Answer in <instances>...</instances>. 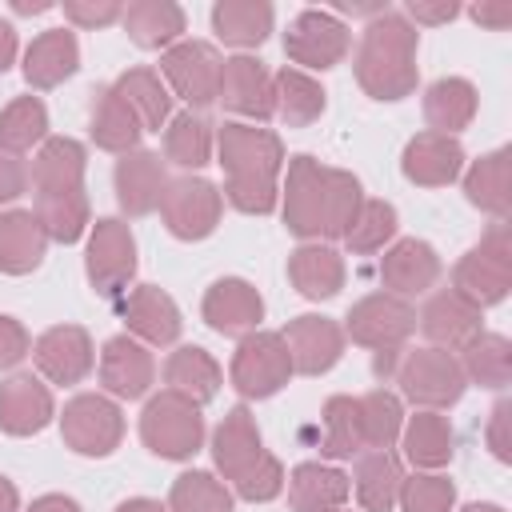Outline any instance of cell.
<instances>
[{"label":"cell","instance_id":"obj_12","mask_svg":"<svg viewBox=\"0 0 512 512\" xmlns=\"http://www.w3.org/2000/svg\"><path fill=\"white\" fill-rule=\"evenodd\" d=\"M340 328H344V340L372 352L404 348V340L416 332V308L392 292H368L348 308Z\"/></svg>","mask_w":512,"mask_h":512},{"label":"cell","instance_id":"obj_62","mask_svg":"<svg viewBox=\"0 0 512 512\" xmlns=\"http://www.w3.org/2000/svg\"><path fill=\"white\" fill-rule=\"evenodd\" d=\"M460 512H504L500 504H488V500H476V504H468V508H460Z\"/></svg>","mask_w":512,"mask_h":512},{"label":"cell","instance_id":"obj_26","mask_svg":"<svg viewBox=\"0 0 512 512\" xmlns=\"http://www.w3.org/2000/svg\"><path fill=\"white\" fill-rule=\"evenodd\" d=\"M76 68H80V44L76 32L68 28H48L24 48V80L36 92L60 88L68 76H76Z\"/></svg>","mask_w":512,"mask_h":512},{"label":"cell","instance_id":"obj_6","mask_svg":"<svg viewBox=\"0 0 512 512\" xmlns=\"http://www.w3.org/2000/svg\"><path fill=\"white\" fill-rule=\"evenodd\" d=\"M396 384H400V396L412 400L416 408L424 412H440V408H452L468 380H464V368L456 360V352H444V348H408L400 352L396 360Z\"/></svg>","mask_w":512,"mask_h":512},{"label":"cell","instance_id":"obj_48","mask_svg":"<svg viewBox=\"0 0 512 512\" xmlns=\"http://www.w3.org/2000/svg\"><path fill=\"white\" fill-rule=\"evenodd\" d=\"M396 228H400L396 208L388 200H368L364 196V204L356 208V216H352V224L344 232V244H348V252L368 256V252H380L396 236Z\"/></svg>","mask_w":512,"mask_h":512},{"label":"cell","instance_id":"obj_17","mask_svg":"<svg viewBox=\"0 0 512 512\" xmlns=\"http://www.w3.org/2000/svg\"><path fill=\"white\" fill-rule=\"evenodd\" d=\"M100 384L116 400H140L156 384V360L136 336H112L100 348Z\"/></svg>","mask_w":512,"mask_h":512},{"label":"cell","instance_id":"obj_58","mask_svg":"<svg viewBox=\"0 0 512 512\" xmlns=\"http://www.w3.org/2000/svg\"><path fill=\"white\" fill-rule=\"evenodd\" d=\"M16 48H20V40H16V28H12L8 20H0V76L12 68V60H16Z\"/></svg>","mask_w":512,"mask_h":512},{"label":"cell","instance_id":"obj_49","mask_svg":"<svg viewBox=\"0 0 512 512\" xmlns=\"http://www.w3.org/2000/svg\"><path fill=\"white\" fill-rule=\"evenodd\" d=\"M396 504H400V512H452L456 484L440 472H412V476H404Z\"/></svg>","mask_w":512,"mask_h":512},{"label":"cell","instance_id":"obj_5","mask_svg":"<svg viewBox=\"0 0 512 512\" xmlns=\"http://www.w3.org/2000/svg\"><path fill=\"white\" fill-rule=\"evenodd\" d=\"M140 440L160 460H192L204 448V416L200 404H192L180 392H156L148 396L140 412Z\"/></svg>","mask_w":512,"mask_h":512},{"label":"cell","instance_id":"obj_60","mask_svg":"<svg viewBox=\"0 0 512 512\" xmlns=\"http://www.w3.org/2000/svg\"><path fill=\"white\" fill-rule=\"evenodd\" d=\"M0 512H20V492L8 476H0Z\"/></svg>","mask_w":512,"mask_h":512},{"label":"cell","instance_id":"obj_3","mask_svg":"<svg viewBox=\"0 0 512 512\" xmlns=\"http://www.w3.org/2000/svg\"><path fill=\"white\" fill-rule=\"evenodd\" d=\"M416 48H420V32L404 20V12L384 8L380 16H372L364 24L360 48H356V84L372 96V100H404L416 92L420 84V68H416Z\"/></svg>","mask_w":512,"mask_h":512},{"label":"cell","instance_id":"obj_30","mask_svg":"<svg viewBox=\"0 0 512 512\" xmlns=\"http://www.w3.org/2000/svg\"><path fill=\"white\" fill-rule=\"evenodd\" d=\"M48 252V236L32 208H8L0 212V272L4 276H28L40 268Z\"/></svg>","mask_w":512,"mask_h":512},{"label":"cell","instance_id":"obj_16","mask_svg":"<svg viewBox=\"0 0 512 512\" xmlns=\"http://www.w3.org/2000/svg\"><path fill=\"white\" fill-rule=\"evenodd\" d=\"M200 316L220 336H248L264 320V296L256 292V284H248L240 276H224V280L208 284V292L200 300Z\"/></svg>","mask_w":512,"mask_h":512},{"label":"cell","instance_id":"obj_54","mask_svg":"<svg viewBox=\"0 0 512 512\" xmlns=\"http://www.w3.org/2000/svg\"><path fill=\"white\" fill-rule=\"evenodd\" d=\"M24 192H28V168H24V160L0 148V204L20 200Z\"/></svg>","mask_w":512,"mask_h":512},{"label":"cell","instance_id":"obj_1","mask_svg":"<svg viewBox=\"0 0 512 512\" xmlns=\"http://www.w3.org/2000/svg\"><path fill=\"white\" fill-rule=\"evenodd\" d=\"M360 204H364V188L352 172L328 168L308 152H296L292 160H284L280 216H284V228L304 244L344 240Z\"/></svg>","mask_w":512,"mask_h":512},{"label":"cell","instance_id":"obj_29","mask_svg":"<svg viewBox=\"0 0 512 512\" xmlns=\"http://www.w3.org/2000/svg\"><path fill=\"white\" fill-rule=\"evenodd\" d=\"M400 484H404V464L392 448H364L356 456L352 488H356V500L364 512H392Z\"/></svg>","mask_w":512,"mask_h":512},{"label":"cell","instance_id":"obj_37","mask_svg":"<svg viewBox=\"0 0 512 512\" xmlns=\"http://www.w3.org/2000/svg\"><path fill=\"white\" fill-rule=\"evenodd\" d=\"M36 220L44 228L48 240L56 244H76L88 224H92V208H88V192L84 184L80 188H48V192H36Z\"/></svg>","mask_w":512,"mask_h":512},{"label":"cell","instance_id":"obj_21","mask_svg":"<svg viewBox=\"0 0 512 512\" xmlns=\"http://www.w3.org/2000/svg\"><path fill=\"white\" fill-rule=\"evenodd\" d=\"M268 456V448H264V440H260V428H256V416L244 408V404H236V408H228V416L216 424V432H212V464H216V472L228 480V484H236L244 472H252L260 460Z\"/></svg>","mask_w":512,"mask_h":512},{"label":"cell","instance_id":"obj_45","mask_svg":"<svg viewBox=\"0 0 512 512\" xmlns=\"http://www.w3.org/2000/svg\"><path fill=\"white\" fill-rule=\"evenodd\" d=\"M48 140V108L40 96H16L0 112V148L12 156H24L28 148H40Z\"/></svg>","mask_w":512,"mask_h":512},{"label":"cell","instance_id":"obj_35","mask_svg":"<svg viewBox=\"0 0 512 512\" xmlns=\"http://www.w3.org/2000/svg\"><path fill=\"white\" fill-rule=\"evenodd\" d=\"M284 484H288V508L292 512H336V508H344L348 488H352L340 468L320 464V460L296 464Z\"/></svg>","mask_w":512,"mask_h":512},{"label":"cell","instance_id":"obj_18","mask_svg":"<svg viewBox=\"0 0 512 512\" xmlns=\"http://www.w3.org/2000/svg\"><path fill=\"white\" fill-rule=\"evenodd\" d=\"M228 112L248 116L256 124L276 116V92H272V76L256 56H228L224 72H220V96H216Z\"/></svg>","mask_w":512,"mask_h":512},{"label":"cell","instance_id":"obj_19","mask_svg":"<svg viewBox=\"0 0 512 512\" xmlns=\"http://www.w3.org/2000/svg\"><path fill=\"white\" fill-rule=\"evenodd\" d=\"M444 264H440V252L428 244V240H396L384 256H380V284L384 292L408 300V296H424L428 288H436Z\"/></svg>","mask_w":512,"mask_h":512},{"label":"cell","instance_id":"obj_13","mask_svg":"<svg viewBox=\"0 0 512 512\" xmlns=\"http://www.w3.org/2000/svg\"><path fill=\"white\" fill-rule=\"evenodd\" d=\"M160 72H164L168 88L188 104V112L208 108L220 96L224 56L208 40H180L168 52H160Z\"/></svg>","mask_w":512,"mask_h":512},{"label":"cell","instance_id":"obj_38","mask_svg":"<svg viewBox=\"0 0 512 512\" xmlns=\"http://www.w3.org/2000/svg\"><path fill=\"white\" fill-rule=\"evenodd\" d=\"M272 4L268 0H220L212 4V32L232 48H260L272 32Z\"/></svg>","mask_w":512,"mask_h":512},{"label":"cell","instance_id":"obj_4","mask_svg":"<svg viewBox=\"0 0 512 512\" xmlns=\"http://www.w3.org/2000/svg\"><path fill=\"white\" fill-rule=\"evenodd\" d=\"M512 288V228L508 220H496L480 244H472L456 268H452V292L476 304L480 312L500 304Z\"/></svg>","mask_w":512,"mask_h":512},{"label":"cell","instance_id":"obj_20","mask_svg":"<svg viewBox=\"0 0 512 512\" xmlns=\"http://www.w3.org/2000/svg\"><path fill=\"white\" fill-rule=\"evenodd\" d=\"M416 324H420V332L428 336L432 348L460 352L472 336L484 332V312L476 304H468L464 296H456L452 288H440V292L428 296V304L420 308Z\"/></svg>","mask_w":512,"mask_h":512},{"label":"cell","instance_id":"obj_63","mask_svg":"<svg viewBox=\"0 0 512 512\" xmlns=\"http://www.w3.org/2000/svg\"><path fill=\"white\" fill-rule=\"evenodd\" d=\"M336 512H348V508H336Z\"/></svg>","mask_w":512,"mask_h":512},{"label":"cell","instance_id":"obj_8","mask_svg":"<svg viewBox=\"0 0 512 512\" xmlns=\"http://www.w3.org/2000/svg\"><path fill=\"white\" fill-rule=\"evenodd\" d=\"M60 436L76 456L104 460L124 440V412L104 392H80L60 412Z\"/></svg>","mask_w":512,"mask_h":512},{"label":"cell","instance_id":"obj_46","mask_svg":"<svg viewBox=\"0 0 512 512\" xmlns=\"http://www.w3.org/2000/svg\"><path fill=\"white\" fill-rule=\"evenodd\" d=\"M360 404V428H364V448H392L404 428V404L388 388H372L356 396Z\"/></svg>","mask_w":512,"mask_h":512},{"label":"cell","instance_id":"obj_52","mask_svg":"<svg viewBox=\"0 0 512 512\" xmlns=\"http://www.w3.org/2000/svg\"><path fill=\"white\" fill-rule=\"evenodd\" d=\"M24 356H32V336L16 316L0 312V372L16 368Z\"/></svg>","mask_w":512,"mask_h":512},{"label":"cell","instance_id":"obj_61","mask_svg":"<svg viewBox=\"0 0 512 512\" xmlns=\"http://www.w3.org/2000/svg\"><path fill=\"white\" fill-rule=\"evenodd\" d=\"M48 8H52L48 0H12V12H20V16H40Z\"/></svg>","mask_w":512,"mask_h":512},{"label":"cell","instance_id":"obj_23","mask_svg":"<svg viewBox=\"0 0 512 512\" xmlns=\"http://www.w3.org/2000/svg\"><path fill=\"white\" fill-rule=\"evenodd\" d=\"M400 172L408 184L416 188H444L464 172V144L456 136H440V132H416L404 144L400 156Z\"/></svg>","mask_w":512,"mask_h":512},{"label":"cell","instance_id":"obj_22","mask_svg":"<svg viewBox=\"0 0 512 512\" xmlns=\"http://www.w3.org/2000/svg\"><path fill=\"white\" fill-rule=\"evenodd\" d=\"M56 400L48 384L32 372H16L0 384V432L4 436H36L52 424Z\"/></svg>","mask_w":512,"mask_h":512},{"label":"cell","instance_id":"obj_39","mask_svg":"<svg viewBox=\"0 0 512 512\" xmlns=\"http://www.w3.org/2000/svg\"><path fill=\"white\" fill-rule=\"evenodd\" d=\"M112 88L132 108V116L140 120L144 132H160L172 120V92L160 80V72H152V68H128V72L116 76Z\"/></svg>","mask_w":512,"mask_h":512},{"label":"cell","instance_id":"obj_43","mask_svg":"<svg viewBox=\"0 0 512 512\" xmlns=\"http://www.w3.org/2000/svg\"><path fill=\"white\" fill-rule=\"evenodd\" d=\"M460 368L468 384L480 388H504L512 380V344L500 332H480L460 348Z\"/></svg>","mask_w":512,"mask_h":512},{"label":"cell","instance_id":"obj_41","mask_svg":"<svg viewBox=\"0 0 512 512\" xmlns=\"http://www.w3.org/2000/svg\"><path fill=\"white\" fill-rule=\"evenodd\" d=\"M272 92H276V116L288 124V128H308L312 120L324 116V88L316 76L300 72V68H280L272 76Z\"/></svg>","mask_w":512,"mask_h":512},{"label":"cell","instance_id":"obj_28","mask_svg":"<svg viewBox=\"0 0 512 512\" xmlns=\"http://www.w3.org/2000/svg\"><path fill=\"white\" fill-rule=\"evenodd\" d=\"M128 40L136 48H148V52H168L172 44L184 40V8L172 4V0H132L120 16Z\"/></svg>","mask_w":512,"mask_h":512},{"label":"cell","instance_id":"obj_53","mask_svg":"<svg viewBox=\"0 0 512 512\" xmlns=\"http://www.w3.org/2000/svg\"><path fill=\"white\" fill-rule=\"evenodd\" d=\"M508 424H512V400H496L492 412H488V428H484V440L492 448V456L500 464L512 460V440H508Z\"/></svg>","mask_w":512,"mask_h":512},{"label":"cell","instance_id":"obj_34","mask_svg":"<svg viewBox=\"0 0 512 512\" xmlns=\"http://www.w3.org/2000/svg\"><path fill=\"white\" fill-rule=\"evenodd\" d=\"M400 448H404V460L420 472H436L444 468L452 456H456V432L448 424V416L440 412H416L404 420L400 428Z\"/></svg>","mask_w":512,"mask_h":512},{"label":"cell","instance_id":"obj_44","mask_svg":"<svg viewBox=\"0 0 512 512\" xmlns=\"http://www.w3.org/2000/svg\"><path fill=\"white\" fill-rule=\"evenodd\" d=\"M324 420V440L320 452L332 460H352L364 452V428H360V404L356 396H328L320 408Z\"/></svg>","mask_w":512,"mask_h":512},{"label":"cell","instance_id":"obj_57","mask_svg":"<svg viewBox=\"0 0 512 512\" xmlns=\"http://www.w3.org/2000/svg\"><path fill=\"white\" fill-rule=\"evenodd\" d=\"M28 512H80V504L72 496H64V492H44V496H36L28 504Z\"/></svg>","mask_w":512,"mask_h":512},{"label":"cell","instance_id":"obj_25","mask_svg":"<svg viewBox=\"0 0 512 512\" xmlns=\"http://www.w3.org/2000/svg\"><path fill=\"white\" fill-rule=\"evenodd\" d=\"M120 316H124L128 332H132L140 344L164 348V344H176L180 332H184V320H180L176 300H172L164 288H156V284H136V288L124 296Z\"/></svg>","mask_w":512,"mask_h":512},{"label":"cell","instance_id":"obj_33","mask_svg":"<svg viewBox=\"0 0 512 512\" xmlns=\"http://www.w3.org/2000/svg\"><path fill=\"white\" fill-rule=\"evenodd\" d=\"M344 256L332 244H300L288 256V280L304 300H332L344 288Z\"/></svg>","mask_w":512,"mask_h":512},{"label":"cell","instance_id":"obj_27","mask_svg":"<svg viewBox=\"0 0 512 512\" xmlns=\"http://www.w3.org/2000/svg\"><path fill=\"white\" fill-rule=\"evenodd\" d=\"M88 132H92V144L104 148V152H116V156H128L136 152L144 128L140 120L132 116V108L116 96L112 84H96L92 88V104H88Z\"/></svg>","mask_w":512,"mask_h":512},{"label":"cell","instance_id":"obj_31","mask_svg":"<svg viewBox=\"0 0 512 512\" xmlns=\"http://www.w3.org/2000/svg\"><path fill=\"white\" fill-rule=\"evenodd\" d=\"M476 108H480L476 84L464 80V76H440V80H432L424 88V120H428V132L456 136V132H464L476 120Z\"/></svg>","mask_w":512,"mask_h":512},{"label":"cell","instance_id":"obj_55","mask_svg":"<svg viewBox=\"0 0 512 512\" xmlns=\"http://www.w3.org/2000/svg\"><path fill=\"white\" fill-rule=\"evenodd\" d=\"M460 16V4H452V0H412L408 8H404V20L412 24H448V20H456Z\"/></svg>","mask_w":512,"mask_h":512},{"label":"cell","instance_id":"obj_56","mask_svg":"<svg viewBox=\"0 0 512 512\" xmlns=\"http://www.w3.org/2000/svg\"><path fill=\"white\" fill-rule=\"evenodd\" d=\"M468 16H472L480 28L504 32V28L512 24V4H508V0H500V4H476V8H468Z\"/></svg>","mask_w":512,"mask_h":512},{"label":"cell","instance_id":"obj_7","mask_svg":"<svg viewBox=\"0 0 512 512\" xmlns=\"http://www.w3.org/2000/svg\"><path fill=\"white\" fill-rule=\"evenodd\" d=\"M292 352L280 332H248L232 352L228 380L244 400H268L292 380Z\"/></svg>","mask_w":512,"mask_h":512},{"label":"cell","instance_id":"obj_50","mask_svg":"<svg viewBox=\"0 0 512 512\" xmlns=\"http://www.w3.org/2000/svg\"><path fill=\"white\" fill-rule=\"evenodd\" d=\"M284 480H288V476H284V464L268 452V456H264L252 472H244L232 488H236V496L248 500V504H268V500H276V496L284 492Z\"/></svg>","mask_w":512,"mask_h":512},{"label":"cell","instance_id":"obj_14","mask_svg":"<svg viewBox=\"0 0 512 512\" xmlns=\"http://www.w3.org/2000/svg\"><path fill=\"white\" fill-rule=\"evenodd\" d=\"M32 360L48 384H80L96 368V344L80 324H52L36 336Z\"/></svg>","mask_w":512,"mask_h":512},{"label":"cell","instance_id":"obj_15","mask_svg":"<svg viewBox=\"0 0 512 512\" xmlns=\"http://www.w3.org/2000/svg\"><path fill=\"white\" fill-rule=\"evenodd\" d=\"M288 352H292V368L300 376H324L340 364L344 356V328L332 320V316H316V312H304L296 320H288V328L280 332Z\"/></svg>","mask_w":512,"mask_h":512},{"label":"cell","instance_id":"obj_40","mask_svg":"<svg viewBox=\"0 0 512 512\" xmlns=\"http://www.w3.org/2000/svg\"><path fill=\"white\" fill-rule=\"evenodd\" d=\"M84 168H88V152L80 140L72 136H48L40 148H36V160H32V188L36 192H48V188H80L84 184Z\"/></svg>","mask_w":512,"mask_h":512},{"label":"cell","instance_id":"obj_47","mask_svg":"<svg viewBox=\"0 0 512 512\" xmlns=\"http://www.w3.org/2000/svg\"><path fill=\"white\" fill-rule=\"evenodd\" d=\"M168 512H232V492L204 468L180 472L168 492Z\"/></svg>","mask_w":512,"mask_h":512},{"label":"cell","instance_id":"obj_36","mask_svg":"<svg viewBox=\"0 0 512 512\" xmlns=\"http://www.w3.org/2000/svg\"><path fill=\"white\" fill-rule=\"evenodd\" d=\"M164 384H168V392H180L192 404H208V400H216V392L224 384V372H220V364H216V356L208 348L180 344L164 360Z\"/></svg>","mask_w":512,"mask_h":512},{"label":"cell","instance_id":"obj_32","mask_svg":"<svg viewBox=\"0 0 512 512\" xmlns=\"http://www.w3.org/2000/svg\"><path fill=\"white\" fill-rule=\"evenodd\" d=\"M464 196L472 208L508 220L512 212V148H496L480 160H472V168L464 172Z\"/></svg>","mask_w":512,"mask_h":512},{"label":"cell","instance_id":"obj_10","mask_svg":"<svg viewBox=\"0 0 512 512\" xmlns=\"http://www.w3.org/2000/svg\"><path fill=\"white\" fill-rule=\"evenodd\" d=\"M348 48H352L348 24L328 8L296 12L284 32V52L300 72H328L348 56Z\"/></svg>","mask_w":512,"mask_h":512},{"label":"cell","instance_id":"obj_42","mask_svg":"<svg viewBox=\"0 0 512 512\" xmlns=\"http://www.w3.org/2000/svg\"><path fill=\"white\" fill-rule=\"evenodd\" d=\"M216 132L200 112H176L164 124V160H172L184 172H196L212 160Z\"/></svg>","mask_w":512,"mask_h":512},{"label":"cell","instance_id":"obj_59","mask_svg":"<svg viewBox=\"0 0 512 512\" xmlns=\"http://www.w3.org/2000/svg\"><path fill=\"white\" fill-rule=\"evenodd\" d=\"M116 512H168V504H160L152 496H128L116 504Z\"/></svg>","mask_w":512,"mask_h":512},{"label":"cell","instance_id":"obj_51","mask_svg":"<svg viewBox=\"0 0 512 512\" xmlns=\"http://www.w3.org/2000/svg\"><path fill=\"white\" fill-rule=\"evenodd\" d=\"M124 16L120 0H64V20L76 28H108Z\"/></svg>","mask_w":512,"mask_h":512},{"label":"cell","instance_id":"obj_2","mask_svg":"<svg viewBox=\"0 0 512 512\" xmlns=\"http://www.w3.org/2000/svg\"><path fill=\"white\" fill-rule=\"evenodd\" d=\"M284 140L272 128L228 120L216 128V164L224 168V200L244 216H268L280 204Z\"/></svg>","mask_w":512,"mask_h":512},{"label":"cell","instance_id":"obj_9","mask_svg":"<svg viewBox=\"0 0 512 512\" xmlns=\"http://www.w3.org/2000/svg\"><path fill=\"white\" fill-rule=\"evenodd\" d=\"M84 276L96 296H120L136 276V236L120 216H100L88 232L84 248Z\"/></svg>","mask_w":512,"mask_h":512},{"label":"cell","instance_id":"obj_24","mask_svg":"<svg viewBox=\"0 0 512 512\" xmlns=\"http://www.w3.org/2000/svg\"><path fill=\"white\" fill-rule=\"evenodd\" d=\"M112 184H116V204H120L124 216H148L164 200L168 172H164V160L156 152L136 148V152H128V156L116 160Z\"/></svg>","mask_w":512,"mask_h":512},{"label":"cell","instance_id":"obj_11","mask_svg":"<svg viewBox=\"0 0 512 512\" xmlns=\"http://www.w3.org/2000/svg\"><path fill=\"white\" fill-rule=\"evenodd\" d=\"M220 216H224V196L212 180H204L196 172L168 180L164 200H160V220L176 240H188V244L208 240L216 232Z\"/></svg>","mask_w":512,"mask_h":512}]
</instances>
